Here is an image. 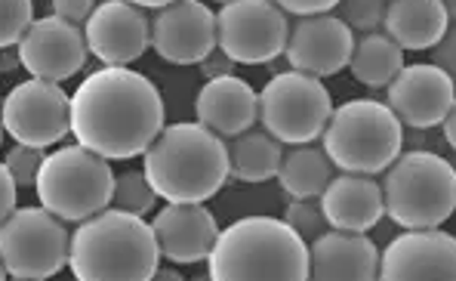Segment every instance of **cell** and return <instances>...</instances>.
Returning <instances> with one entry per match:
<instances>
[{
    "label": "cell",
    "instance_id": "cell-1",
    "mask_svg": "<svg viewBox=\"0 0 456 281\" xmlns=\"http://www.w3.org/2000/svg\"><path fill=\"white\" fill-rule=\"evenodd\" d=\"M75 143L105 161L145 155L164 130L158 87L133 69H99L77 84L69 105Z\"/></svg>",
    "mask_w": 456,
    "mask_h": 281
},
{
    "label": "cell",
    "instance_id": "cell-2",
    "mask_svg": "<svg viewBox=\"0 0 456 281\" xmlns=\"http://www.w3.org/2000/svg\"><path fill=\"white\" fill-rule=\"evenodd\" d=\"M145 179L167 204H204L228 179L225 143L198 120L170 124L142 155Z\"/></svg>",
    "mask_w": 456,
    "mask_h": 281
},
{
    "label": "cell",
    "instance_id": "cell-3",
    "mask_svg": "<svg viewBox=\"0 0 456 281\" xmlns=\"http://www.w3.org/2000/svg\"><path fill=\"white\" fill-rule=\"evenodd\" d=\"M210 281H308V244L274 217H244L219 229L207 257Z\"/></svg>",
    "mask_w": 456,
    "mask_h": 281
},
{
    "label": "cell",
    "instance_id": "cell-4",
    "mask_svg": "<svg viewBox=\"0 0 456 281\" xmlns=\"http://www.w3.org/2000/svg\"><path fill=\"white\" fill-rule=\"evenodd\" d=\"M160 266L145 219L102 211L71 232L69 269L75 281H149Z\"/></svg>",
    "mask_w": 456,
    "mask_h": 281
},
{
    "label": "cell",
    "instance_id": "cell-5",
    "mask_svg": "<svg viewBox=\"0 0 456 281\" xmlns=\"http://www.w3.org/2000/svg\"><path fill=\"white\" fill-rule=\"evenodd\" d=\"M382 213L407 232L441 229L456 207V170L426 149L401 152L382 170Z\"/></svg>",
    "mask_w": 456,
    "mask_h": 281
},
{
    "label": "cell",
    "instance_id": "cell-6",
    "mask_svg": "<svg viewBox=\"0 0 456 281\" xmlns=\"http://www.w3.org/2000/svg\"><path fill=\"white\" fill-rule=\"evenodd\" d=\"M321 149L339 173L377 177L404 145V127L379 99H348L333 109L321 133Z\"/></svg>",
    "mask_w": 456,
    "mask_h": 281
},
{
    "label": "cell",
    "instance_id": "cell-7",
    "mask_svg": "<svg viewBox=\"0 0 456 281\" xmlns=\"http://www.w3.org/2000/svg\"><path fill=\"white\" fill-rule=\"evenodd\" d=\"M111 189V164L77 143L50 152L40 164L35 183L40 207L62 223H84V219L109 211Z\"/></svg>",
    "mask_w": 456,
    "mask_h": 281
},
{
    "label": "cell",
    "instance_id": "cell-8",
    "mask_svg": "<svg viewBox=\"0 0 456 281\" xmlns=\"http://www.w3.org/2000/svg\"><path fill=\"white\" fill-rule=\"evenodd\" d=\"M330 115V90L318 78L299 71H278L256 93V120L281 145H312Z\"/></svg>",
    "mask_w": 456,
    "mask_h": 281
},
{
    "label": "cell",
    "instance_id": "cell-9",
    "mask_svg": "<svg viewBox=\"0 0 456 281\" xmlns=\"http://www.w3.org/2000/svg\"><path fill=\"white\" fill-rule=\"evenodd\" d=\"M71 232L44 207H16L0 223V263L6 276L46 281L69 266Z\"/></svg>",
    "mask_w": 456,
    "mask_h": 281
},
{
    "label": "cell",
    "instance_id": "cell-10",
    "mask_svg": "<svg viewBox=\"0 0 456 281\" xmlns=\"http://www.w3.org/2000/svg\"><path fill=\"white\" fill-rule=\"evenodd\" d=\"M290 19L272 0H228L216 12V50L234 65H265L284 53Z\"/></svg>",
    "mask_w": 456,
    "mask_h": 281
},
{
    "label": "cell",
    "instance_id": "cell-11",
    "mask_svg": "<svg viewBox=\"0 0 456 281\" xmlns=\"http://www.w3.org/2000/svg\"><path fill=\"white\" fill-rule=\"evenodd\" d=\"M69 105L71 96L59 84L28 78L6 93L0 105V124L4 133L16 139V145L46 152L71 133Z\"/></svg>",
    "mask_w": 456,
    "mask_h": 281
},
{
    "label": "cell",
    "instance_id": "cell-12",
    "mask_svg": "<svg viewBox=\"0 0 456 281\" xmlns=\"http://www.w3.org/2000/svg\"><path fill=\"white\" fill-rule=\"evenodd\" d=\"M84 44L102 69H130L151 46L149 16L130 0H102L86 19Z\"/></svg>",
    "mask_w": 456,
    "mask_h": 281
},
{
    "label": "cell",
    "instance_id": "cell-13",
    "mask_svg": "<svg viewBox=\"0 0 456 281\" xmlns=\"http://www.w3.org/2000/svg\"><path fill=\"white\" fill-rule=\"evenodd\" d=\"M151 50L164 62L200 65L216 50V12L200 0H176L151 19Z\"/></svg>",
    "mask_w": 456,
    "mask_h": 281
},
{
    "label": "cell",
    "instance_id": "cell-14",
    "mask_svg": "<svg viewBox=\"0 0 456 281\" xmlns=\"http://www.w3.org/2000/svg\"><path fill=\"white\" fill-rule=\"evenodd\" d=\"M386 105L401 127L413 130L438 127L447 115H453V78L428 62L404 65L386 87Z\"/></svg>",
    "mask_w": 456,
    "mask_h": 281
},
{
    "label": "cell",
    "instance_id": "cell-15",
    "mask_svg": "<svg viewBox=\"0 0 456 281\" xmlns=\"http://www.w3.org/2000/svg\"><path fill=\"white\" fill-rule=\"evenodd\" d=\"M19 62L25 65L35 80L46 84H62V80L75 78L86 65V44L84 31L75 25L62 22L56 16H40L28 25L16 44Z\"/></svg>",
    "mask_w": 456,
    "mask_h": 281
},
{
    "label": "cell",
    "instance_id": "cell-16",
    "mask_svg": "<svg viewBox=\"0 0 456 281\" xmlns=\"http://www.w3.org/2000/svg\"><path fill=\"white\" fill-rule=\"evenodd\" d=\"M354 50V35L346 29V22L337 12L312 19H293L287 31L284 59L293 65L290 71L308 78H330L339 75L348 65Z\"/></svg>",
    "mask_w": 456,
    "mask_h": 281
},
{
    "label": "cell",
    "instance_id": "cell-17",
    "mask_svg": "<svg viewBox=\"0 0 456 281\" xmlns=\"http://www.w3.org/2000/svg\"><path fill=\"white\" fill-rule=\"evenodd\" d=\"M377 281H456V238L438 229L401 232L379 251Z\"/></svg>",
    "mask_w": 456,
    "mask_h": 281
},
{
    "label": "cell",
    "instance_id": "cell-18",
    "mask_svg": "<svg viewBox=\"0 0 456 281\" xmlns=\"http://www.w3.org/2000/svg\"><path fill=\"white\" fill-rule=\"evenodd\" d=\"M149 226L160 260L170 263H200L210 257L219 236L216 217L200 204H167Z\"/></svg>",
    "mask_w": 456,
    "mask_h": 281
},
{
    "label": "cell",
    "instance_id": "cell-19",
    "mask_svg": "<svg viewBox=\"0 0 456 281\" xmlns=\"http://www.w3.org/2000/svg\"><path fill=\"white\" fill-rule=\"evenodd\" d=\"M379 247L358 232L327 229L308 244V281H377Z\"/></svg>",
    "mask_w": 456,
    "mask_h": 281
},
{
    "label": "cell",
    "instance_id": "cell-20",
    "mask_svg": "<svg viewBox=\"0 0 456 281\" xmlns=\"http://www.w3.org/2000/svg\"><path fill=\"white\" fill-rule=\"evenodd\" d=\"M321 213L327 229L333 232H370L386 213H382V192L373 177H354L339 173L321 192Z\"/></svg>",
    "mask_w": 456,
    "mask_h": 281
},
{
    "label": "cell",
    "instance_id": "cell-21",
    "mask_svg": "<svg viewBox=\"0 0 456 281\" xmlns=\"http://www.w3.org/2000/svg\"><path fill=\"white\" fill-rule=\"evenodd\" d=\"M194 112H198V124L225 143L256 124V93L238 75L207 80L198 90Z\"/></svg>",
    "mask_w": 456,
    "mask_h": 281
},
{
    "label": "cell",
    "instance_id": "cell-22",
    "mask_svg": "<svg viewBox=\"0 0 456 281\" xmlns=\"http://www.w3.org/2000/svg\"><path fill=\"white\" fill-rule=\"evenodd\" d=\"M451 31V6L441 0H392L382 12V35L401 50H432Z\"/></svg>",
    "mask_w": 456,
    "mask_h": 281
},
{
    "label": "cell",
    "instance_id": "cell-23",
    "mask_svg": "<svg viewBox=\"0 0 456 281\" xmlns=\"http://www.w3.org/2000/svg\"><path fill=\"white\" fill-rule=\"evenodd\" d=\"M228 177L240 179V183H265V179L278 177L281 158H284V145L272 139L265 130H247L240 136L228 139Z\"/></svg>",
    "mask_w": 456,
    "mask_h": 281
},
{
    "label": "cell",
    "instance_id": "cell-24",
    "mask_svg": "<svg viewBox=\"0 0 456 281\" xmlns=\"http://www.w3.org/2000/svg\"><path fill=\"white\" fill-rule=\"evenodd\" d=\"M333 179V164L318 145H290L278 167V183L293 201L321 198L327 183Z\"/></svg>",
    "mask_w": 456,
    "mask_h": 281
},
{
    "label": "cell",
    "instance_id": "cell-25",
    "mask_svg": "<svg viewBox=\"0 0 456 281\" xmlns=\"http://www.w3.org/2000/svg\"><path fill=\"white\" fill-rule=\"evenodd\" d=\"M401 69H404V50L382 31H370V35H361L354 40L348 71L358 84L370 87V90H382V87L392 84Z\"/></svg>",
    "mask_w": 456,
    "mask_h": 281
},
{
    "label": "cell",
    "instance_id": "cell-26",
    "mask_svg": "<svg viewBox=\"0 0 456 281\" xmlns=\"http://www.w3.org/2000/svg\"><path fill=\"white\" fill-rule=\"evenodd\" d=\"M154 207H158V195H154V189L149 186L142 170H126L120 177H114L109 211H120V213H130V217L145 219Z\"/></svg>",
    "mask_w": 456,
    "mask_h": 281
},
{
    "label": "cell",
    "instance_id": "cell-27",
    "mask_svg": "<svg viewBox=\"0 0 456 281\" xmlns=\"http://www.w3.org/2000/svg\"><path fill=\"white\" fill-rule=\"evenodd\" d=\"M31 22H35L31 0H0V50L16 46Z\"/></svg>",
    "mask_w": 456,
    "mask_h": 281
},
{
    "label": "cell",
    "instance_id": "cell-28",
    "mask_svg": "<svg viewBox=\"0 0 456 281\" xmlns=\"http://www.w3.org/2000/svg\"><path fill=\"white\" fill-rule=\"evenodd\" d=\"M281 223L290 226V229L297 232V236L303 238L305 244H312L314 238L324 236V232H327L324 213H321V207L314 204V201H290Z\"/></svg>",
    "mask_w": 456,
    "mask_h": 281
},
{
    "label": "cell",
    "instance_id": "cell-29",
    "mask_svg": "<svg viewBox=\"0 0 456 281\" xmlns=\"http://www.w3.org/2000/svg\"><path fill=\"white\" fill-rule=\"evenodd\" d=\"M339 19L346 22V29L358 31V35H370L382 25V12H386V4L382 0H348V4H337Z\"/></svg>",
    "mask_w": 456,
    "mask_h": 281
},
{
    "label": "cell",
    "instance_id": "cell-30",
    "mask_svg": "<svg viewBox=\"0 0 456 281\" xmlns=\"http://www.w3.org/2000/svg\"><path fill=\"white\" fill-rule=\"evenodd\" d=\"M46 152L40 149H28V145H12L4 158V167L10 173V179L16 183V189H25V186H35L37 183V173L40 164H44Z\"/></svg>",
    "mask_w": 456,
    "mask_h": 281
},
{
    "label": "cell",
    "instance_id": "cell-31",
    "mask_svg": "<svg viewBox=\"0 0 456 281\" xmlns=\"http://www.w3.org/2000/svg\"><path fill=\"white\" fill-rule=\"evenodd\" d=\"M93 10H96L93 0H53L50 4V16L62 19V22L75 25V29H84Z\"/></svg>",
    "mask_w": 456,
    "mask_h": 281
},
{
    "label": "cell",
    "instance_id": "cell-32",
    "mask_svg": "<svg viewBox=\"0 0 456 281\" xmlns=\"http://www.w3.org/2000/svg\"><path fill=\"white\" fill-rule=\"evenodd\" d=\"M278 10L293 19H312V16H327V12H333L337 10V0H281Z\"/></svg>",
    "mask_w": 456,
    "mask_h": 281
},
{
    "label": "cell",
    "instance_id": "cell-33",
    "mask_svg": "<svg viewBox=\"0 0 456 281\" xmlns=\"http://www.w3.org/2000/svg\"><path fill=\"white\" fill-rule=\"evenodd\" d=\"M198 69H200V75H204V80H216V78L234 75V62H232V59H225L219 50H213L210 56L198 65Z\"/></svg>",
    "mask_w": 456,
    "mask_h": 281
},
{
    "label": "cell",
    "instance_id": "cell-34",
    "mask_svg": "<svg viewBox=\"0 0 456 281\" xmlns=\"http://www.w3.org/2000/svg\"><path fill=\"white\" fill-rule=\"evenodd\" d=\"M16 183L10 179V173H6L4 161H0V223H4L6 217H10L12 211H16Z\"/></svg>",
    "mask_w": 456,
    "mask_h": 281
},
{
    "label": "cell",
    "instance_id": "cell-35",
    "mask_svg": "<svg viewBox=\"0 0 456 281\" xmlns=\"http://www.w3.org/2000/svg\"><path fill=\"white\" fill-rule=\"evenodd\" d=\"M428 65H435V69H441L444 75L453 78V35L451 31L444 35V44H438V50L432 53V62Z\"/></svg>",
    "mask_w": 456,
    "mask_h": 281
},
{
    "label": "cell",
    "instance_id": "cell-36",
    "mask_svg": "<svg viewBox=\"0 0 456 281\" xmlns=\"http://www.w3.org/2000/svg\"><path fill=\"white\" fill-rule=\"evenodd\" d=\"M19 53H16V46H6V50H0V75H10V71H16L19 69Z\"/></svg>",
    "mask_w": 456,
    "mask_h": 281
},
{
    "label": "cell",
    "instance_id": "cell-37",
    "mask_svg": "<svg viewBox=\"0 0 456 281\" xmlns=\"http://www.w3.org/2000/svg\"><path fill=\"white\" fill-rule=\"evenodd\" d=\"M149 281H185V278L179 276V272L173 269V266H158V272H154Z\"/></svg>",
    "mask_w": 456,
    "mask_h": 281
},
{
    "label": "cell",
    "instance_id": "cell-38",
    "mask_svg": "<svg viewBox=\"0 0 456 281\" xmlns=\"http://www.w3.org/2000/svg\"><path fill=\"white\" fill-rule=\"evenodd\" d=\"M441 127H444L447 145H456V120H453V115H447L444 120H441Z\"/></svg>",
    "mask_w": 456,
    "mask_h": 281
},
{
    "label": "cell",
    "instance_id": "cell-39",
    "mask_svg": "<svg viewBox=\"0 0 456 281\" xmlns=\"http://www.w3.org/2000/svg\"><path fill=\"white\" fill-rule=\"evenodd\" d=\"M139 10H164L167 0H136Z\"/></svg>",
    "mask_w": 456,
    "mask_h": 281
},
{
    "label": "cell",
    "instance_id": "cell-40",
    "mask_svg": "<svg viewBox=\"0 0 456 281\" xmlns=\"http://www.w3.org/2000/svg\"><path fill=\"white\" fill-rule=\"evenodd\" d=\"M10 276H6V269H4V263H0V281H6Z\"/></svg>",
    "mask_w": 456,
    "mask_h": 281
},
{
    "label": "cell",
    "instance_id": "cell-41",
    "mask_svg": "<svg viewBox=\"0 0 456 281\" xmlns=\"http://www.w3.org/2000/svg\"><path fill=\"white\" fill-rule=\"evenodd\" d=\"M185 281H210V278H207V276H198V278H185Z\"/></svg>",
    "mask_w": 456,
    "mask_h": 281
},
{
    "label": "cell",
    "instance_id": "cell-42",
    "mask_svg": "<svg viewBox=\"0 0 456 281\" xmlns=\"http://www.w3.org/2000/svg\"><path fill=\"white\" fill-rule=\"evenodd\" d=\"M4 136H6V133H4V124H0V143H4Z\"/></svg>",
    "mask_w": 456,
    "mask_h": 281
},
{
    "label": "cell",
    "instance_id": "cell-43",
    "mask_svg": "<svg viewBox=\"0 0 456 281\" xmlns=\"http://www.w3.org/2000/svg\"><path fill=\"white\" fill-rule=\"evenodd\" d=\"M12 281H22V278H12Z\"/></svg>",
    "mask_w": 456,
    "mask_h": 281
}]
</instances>
